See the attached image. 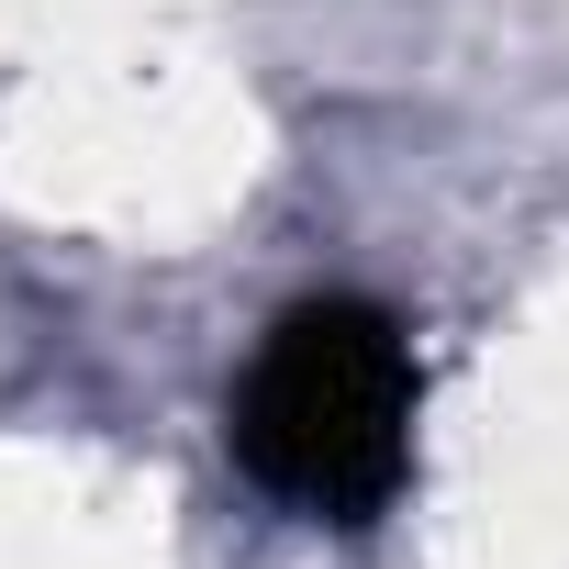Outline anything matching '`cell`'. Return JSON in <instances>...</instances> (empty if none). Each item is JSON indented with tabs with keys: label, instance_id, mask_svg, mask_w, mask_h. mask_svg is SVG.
<instances>
[{
	"label": "cell",
	"instance_id": "obj_1",
	"mask_svg": "<svg viewBox=\"0 0 569 569\" xmlns=\"http://www.w3.org/2000/svg\"><path fill=\"white\" fill-rule=\"evenodd\" d=\"M234 458L268 502L369 525L413 469V347L369 302H302L234 380Z\"/></svg>",
	"mask_w": 569,
	"mask_h": 569
}]
</instances>
